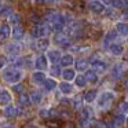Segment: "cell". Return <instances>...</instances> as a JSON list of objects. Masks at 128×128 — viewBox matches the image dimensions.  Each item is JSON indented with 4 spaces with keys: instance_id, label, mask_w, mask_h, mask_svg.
<instances>
[{
    "instance_id": "6da1fadb",
    "label": "cell",
    "mask_w": 128,
    "mask_h": 128,
    "mask_svg": "<svg viewBox=\"0 0 128 128\" xmlns=\"http://www.w3.org/2000/svg\"><path fill=\"white\" fill-rule=\"evenodd\" d=\"M117 94L113 90H102L100 92H98V96L94 102V106L96 109V112H106L110 109L113 100L116 99Z\"/></svg>"
},
{
    "instance_id": "7a4b0ae2",
    "label": "cell",
    "mask_w": 128,
    "mask_h": 128,
    "mask_svg": "<svg viewBox=\"0 0 128 128\" xmlns=\"http://www.w3.org/2000/svg\"><path fill=\"white\" fill-rule=\"evenodd\" d=\"M24 76H25V72H24L22 68H17L14 65H10V66H6L2 69V78L11 86L15 83H20L24 78Z\"/></svg>"
},
{
    "instance_id": "3957f363",
    "label": "cell",
    "mask_w": 128,
    "mask_h": 128,
    "mask_svg": "<svg viewBox=\"0 0 128 128\" xmlns=\"http://www.w3.org/2000/svg\"><path fill=\"white\" fill-rule=\"evenodd\" d=\"M128 70V64L125 61H118L109 69V76L112 80H120Z\"/></svg>"
},
{
    "instance_id": "277c9868",
    "label": "cell",
    "mask_w": 128,
    "mask_h": 128,
    "mask_svg": "<svg viewBox=\"0 0 128 128\" xmlns=\"http://www.w3.org/2000/svg\"><path fill=\"white\" fill-rule=\"evenodd\" d=\"M51 32H54L51 25L44 22V24H40V25L34 26L33 30H32V36L36 37V39H39V37H48L51 34Z\"/></svg>"
},
{
    "instance_id": "5b68a950",
    "label": "cell",
    "mask_w": 128,
    "mask_h": 128,
    "mask_svg": "<svg viewBox=\"0 0 128 128\" xmlns=\"http://www.w3.org/2000/svg\"><path fill=\"white\" fill-rule=\"evenodd\" d=\"M106 50H108V52L112 56H114V58H121V56L124 55V52H125V46H124L122 42L116 40V42L112 43Z\"/></svg>"
},
{
    "instance_id": "8992f818",
    "label": "cell",
    "mask_w": 128,
    "mask_h": 128,
    "mask_svg": "<svg viewBox=\"0 0 128 128\" xmlns=\"http://www.w3.org/2000/svg\"><path fill=\"white\" fill-rule=\"evenodd\" d=\"M52 42L56 46H62V47H70V37L68 33H65L64 30L61 32H54Z\"/></svg>"
},
{
    "instance_id": "52a82bcc",
    "label": "cell",
    "mask_w": 128,
    "mask_h": 128,
    "mask_svg": "<svg viewBox=\"0 0 128 128\" xmlns=\"http://www.w3.org/2000/svg\"><path fill=\"white\" fill-rule=\"evenodd\" d=\"M58 90L62 95L65 96H70V95L74 94V90L76 86L73 81H66V80H62L61 83H58Z\"/></svg>"
},
{
    "instance_id": "ba28073f",
    "label": "cell",
    "mask_w": 128,
    "mask_h": 128,
    "mask_svg": "<svg viewBox=\"0 0 128 128\" xmlns=\"http://www.w3.org/2000/svg\"><path fill=\"white\" fill-rule=\"evenodd\" d=\"M88 10L95 15L103 14L106 11V6L102 3V0H90L88 2Z\"/></svg>"
},
{
    "instance_id": "9c48e42d",
    "label": "cell",
    "mask_w": 128,
    "mask_h": 128,
    "mask_svg": "<svg viewBox=\"0 0 128 128\" xmlns=\"http://www.w3.org/2000/svg\"><path fill=\"white\" fill-rule=\"evenodd\" d=\"M48 64H50V61H48L47 55L40 54V55H36L33 58V66L36 68L37 70H47L48 68H50Z\"/></svg>"
},
{
    "instance_id": "30bf717a",
    "label": "cell",
    "mask_w": 128,
    "mask_h": 128,
    "mask_svg": "<svg viewBox=\"0 0 128 128\" xmlns=\"http://www.w3.org/2000/svg\"><path fill=\"white\" fill-rule=\"evenodd\" d=\"M91 69H94L99 74H103V73H106V70H109V64L103 58L95 59V61L91 62Z\"/></svg>"
},
{
    "instance_id": "8fae6325",
    "label": "cell",
    "mask_w": 128,
    "mask_h": 128,
    "mask_svg": "<svg viewBox=\"0 0 128 128\" xmlns=\"http://www.w3.org/2000/svg\"><path fill=\"white\" fill-rule=\"evenodd\" d=\"M46 55H47L50 64H58L59 59L62 56V51L56 47H50L47 51H46Z\"/></svg>"
},
{
    "instance_id": "7c38bea8",
    "label": "cell",
    "mask_w": 128,
    "mask_h": 128,
    "mask_svg": "<svg viewBox=\"0 0 128 128\" xmlns=\"http://www.w3.org/2000/svg\"><path fill=\"white\" fill-rule=\"evenodd\" d=\"M3 52L6 54V56L20 55L21 54V44H18V43H8V44L3 46Z\"/></svg>"
},
{
    "instance_id": "4fadbf2b",
    "label": "cell",
    "mask_w": 128,
    "mask_h": 128,
    "mask_svg": "<svg viewBox=\"0 0 128 128\" xmlns=\"http://www.w3.org/2000/svg\"><path fill=\"white\" fill-rule=\"evenodd\" d=\"M118 33L116 32V29H112V30H108L105 33V36H103V40H102V44L105 48H108L109 46L112 44L113 42H116V40H118Z\"/></svg>"
},
{
    "instance_id": "5bb4252c",
    "label": "cell",
    "mask_w": 128,
    "mask_h": 128,
    "mask_svg": "<svg viewBox=\"0 0 128 128\" xmlns=\"http://www.w3.org/2000/svg\"><path fill=\"white\" fill-rule=\"evenodd\" d=\"M43 88V91L44 92H52V91H55L56 88H58V81L55 80V78L54 77H47L44 80V83L42 84V86H40Z\"/></svg>"
},
{
    "instance_id": "9a60e30c",
    "label": "cell",
    "mask_w": 128,
    "mask_h": 128,
    "mask_svg": "<svg viewBox=\"0 0 128 128\" xmlns=\"http://www.w3.org/2000/svg\"><path fill=\"white\" fill-rule=\"evenodd\" d=\"M46 78H47V74H46L44 70H37L36 69L30 74V80H32V83H33L34 86H42V84L44 83Z\"/></svg>"
},
{
    "instance_id": "2e32d148",
    "label": "cell",
    "mask_w": 128,
    "mask_h": 128,
    "mask_svg": "<svg viewBox=\"0 0 128 128\" xmlns=\"http://www.w3.org/2000/svg\"><path fill=\"white\" fill-rule=\"evenodd\" d=\"M24 37H25V29H24L20 24L12 25V28H11V39L14 40V42H20V40H22Z\"/></svg>"
},
{
    "instance_id": "e0dca14e",
    "label": "cell",
    "mask_w": 128,
    "mask_h": 128,
    "mask_svg": "<svg viewBox=\"0 0 128 128\" xmlns=\"http://www.w3.org/2000/svg\"><path fill=\"white\" fill-rule=\"evenodd\" d=\"M69 52L76 54V55H84V54L91 52V47L90 46H84V44H74L69 47Z\"/></svg>"
},
{
    "instance_id": "ac0fdd59",
    "label": "cell",
    "mask_w": 128,
    "mask_h": 128,
    "mask_svg": "<svg viewBox=\"0 0 128 128\" xmlns=\"http://www.w3.org/2000/svg\"><path fill=\"white\" fill-rule=\"evenodd\" d=\"M76 76H77V70H76L74 68H72V66L62 68V72H61V77H62V80L73 81Z\"/></svg>"
},
{
    "instance_id": "d6986e66",
    "label": "cell",
    "mask_w": 128,
    "mask_h": 128,
    "mask_svg": "<svg viewBox=\"0 0 128 128\" xmlns=\"http://www.w3.org/2000/svg\"><path fill=\"white\" fill-rule=\"evenodd\" d=\"M74 69L77 70L78 73H84L87 69L91 68V62H90L88 58H80V59H76L74 61Z\"/></svg>"
},
{
    "instance_id": "ffe728a7",
    "label": "cell",
    "mask_w": 128,
    "mask_h": 128,
    "mask_svg": "<svg viewBox=\"0 0 128 128\" xmlns=\"http://www.w3.org/2000/svg\"><path fill=\"white\" fill-rule=\"evenodd\" d=\"M114 29H116V32L118 33L120 37H122V39L128 37V24L127 22H124V21H117L114 24Z\"/></svg>"
},
{
    "instance_id": "44dd1931",
    "label": "cell",
    "mask_w": 128,
    "mask_h": 128,
    "mask_svg": "<svg viewBox=\"0 0 128 128\" xmlns=\"http://www.w3.org/2000/svg\"><path fill=\"white\" fill-rule=\"evenodd\" d=\"M84 74H86L87 77V81H88V84H91V86H95V84L99 83V73H96L94 69H87L86 72H84Z\"/></svg>"
},
{
    "instance_id": "7402d4cb",
    "label": "cell",
    "mask_w": 128,
    "mask_h": 128,
    "mask_svg": "<svg viewBox=\"0 0 128 128\" xmlns=\"http://www.w3.org/2000/svg\"><path fill=\"white\" fill-rule=\"evenodd\" d=\"M50 44H51V40L48 37H39L34 43V48L37 51H47L50 48Z\"/></svg>"
},
{
    "instance_id": "603a6c76",
    "label": "cell",
    "mask_w": 128,
    "mask_h": 128,
    "mask_svg": "<svg viewBox=\"0 0 128 128\" xmlns=\"http://www.w3.org/2000/svg\"><path fill=\"white\" fill-rule=\"evenodd\" d=\"M12 95L7 88H0V106H6L11 103Z\"/></svg>"
},
{
    "instance_id": "cb8c5ba5",
    "label": "cell",
    "mask_w": 128,
    "mask_h": 128,
    "mask_svg": "<svg viewBox=\"0 0 128 128\" xmlns=\"http://www.w3.org/2000/svg\"><path fill=\"white\" fill-rule=\"evenodd\" d=\"M74 56L72 55V52H68V54H62L61 59H59V65L61 68H68V66H73L74 64Z\"/></svg>"
},
{
    "instance_id": "d4e9b609",
    "label": "cell",
    "mask_w": 128,
    "mask_h": 128,
    "mask_svg": "<svg viewBox=\"0 0 128 128\" xmlns=\"http://www.w3.org/2000/svg\"><path fill=\"white\" fill-rule=\"evenodd\" d=\"M98 96V91L96 90H88V91L84 92V103L86 105H94L95 99Z\"/></svg>"
},
{
    "instance_id": "484cf974",
    "label": "cell",
    "mask_w": 128,
    "mask_h": 128,
    "mask_svg": "<svg viewBox=\"0 0 128 128\" xmlns=\"http://www.w3.org/2000/svg\"><path fill=\"white\" fill-rule=\"evenodd\" d=\"M73 83H74L76 88H84V87L88 84V81H87V77H86L84 73H77V76L74 77Z\"/></svg>"
},
{
    "instance_id": "4316f807",
    "label": "cell",
    "mask_w": 128,
    "mask_h": 128,
    "mask_svg": "<svg viewBox=\"0 0 128 128\" xmlns=\"http://www.w3.org/2000/svg\"><path fill=\"white\" fill-rule=\"evenodd\" d=\"M8 37H11V26H10V24L0 25V40H7Z\"/></svg>"
},
{
    "instance_id": "83f0119b",
    "label": "cell",
    "mask_w": 128,
    "mask_h": 128,
    "mask_svg": "<svg viewBox=\"0 0 128 128\" xmlns=\"http://www.w3.org/2000/svg\"><path fill=\"white\" fill-rule=\"evenodd\" d=\"M70 103H72L73 109H76V110H80V109L83 108V105H84V98H83V95H80V94L74 95V96L70 99Z\"/></svg>"
},
{
    "instance_id": "f1b7e54d",
    "label": "cell",
    "mask_w": 128,
    "mask_h": 128,
    "mask_svg": "<svg viewBox=\"0 0 128 128\" xmlns=\"http://www.w3.org/2000/svg\"><path fill=\"white\" fill-rule=\"evenodd\" d=\"M3 116L7 117V118L17 116V108H15L14 105H11V103H8V105L3 106Z\"/></svg>"
},
{
    "instance_id": "f546056e",
    "label": "cell",
    "mask_w": 128,
    "mask_h": 128,
    "mask_svg": "<svg viewBox=\"0 0 128 128\" xmlns=\"http://www.w3.org/2000/svg\"><path fill=\"white\" fill-rule=\"evenodd\" d=\"M125 121H127V116L124 113H118L113 118V122L110 125L112 127H122V125H125Z\"/></svg>"
},
{
    "instance_id": "4dcf8cb0",
    "label": "cell",
    "mask_w": 128,
    "mask_h": 128,
    "mask_svg": "<svg viewBox=\"0 0 128 128\" xmlns=\"http://www.w3.org/2000/svg\"><path fill=\"white\" fill-rule=\"evenodd\" d=\"M61 72H62V68L61 65H56V64H51V66L48 68V73H50L51 77L56 78V77H61Z\"/></svg>"
},
{
    "instance_id": "1f68e13d",
    "label": "cell",
    "mask_w": 128,
    "mask_h": 128,
    "mask_svg": "<svg viewBox=\"0 0 128 128\" xmlns=\"http://www.w3.org/2000/svg\"><path fill=\"white\" fill-rule=\"evenodd\" d=\"M29 96H30V100L33 105H40L43 100V95L40 91H37V90H34V91H32L30 94H29Z\"/></svg>"
},
{
    "instance_id": "d6a6232c",
    "label": "cell",
    "mask_w": 128,
    "mask_h": 128,
    "mask_svg": "<svg viewBox=\"0 0 128 128\" xmlns=\"http://www.w3.org/2000/svg\"><path fill=\"white\" fill-rule=\"evenodd\" d=\"M18 103H20V106H22V108H29V106L32 105V100H30V96L26 94H20V98H18Z\"/></svg>"
},
{
    "instance_id": "836d02e7",
    "label": "cell",
    "mask_w": 128,
    "mask_h": 128,
    "mask_svg": "<svg viewBox=\"0 0 128 128\" xmlns=\"http://www.w3.org/2000/svg\"><path fill=\"white\" fill-rule=\"evenodd\" d=\"M14 11L11 6H2L0 7V20H7Z\"/></svg>"
},
{
    "instance_id": "e575fe53",
    "label": "cell",
    "mask_w": 128,
    "mask_h": 128,
    "mask_svg": "<svg viewBox=\"0 0 128 128\" xmlns=\"http://www.w3.org/2000/svg\"><path fill=\"white\" fill-rule=\"evenodd\" d=\"M55 110L54 109H50V108H43L39 110V116L42 117V118H48V117L51 116H55Z\"/></svg>"
},
{
    "instance_id": "d590c367",
    "label": "cell",
    "mask_w": 128,
    "mask_h": 128,
    "mask_svg": "<svg viewBox=\"0 0 128 128\" xmlns=\"http://www.w3.org/2000/svg\"><path fill=\"white\" fill-rule=\"evenodd\" d=\"M7 21H8L10 25H17V24H20V21H21V14L17 12V11H12L11 15L7 18Z\"/></svg>"
},
{
    "instance_id": "8d00e7d4",
    "label": "cell",
    "mask_w": 128,
    "mask_h": 128,
    "mask_svg": "<svg viewBox=\"0 0 128 128\" xmlns=\"http://www.w3.org/2000/svg\"><path fill=\"white\" fill-rule=\"evenodd\" d=\"M12 91H14L15 94H24V92H25V87L21 83H15V84H12Z\"/></svg>"
},
{
    "instance_id": "74e56055",
    "label": "cell",
    "mask_w": 128,
    "mask_h": 128,
    "mask_svg": "<svg viewBox=\"0 0 128 128\" xmlns=\"http://www.w3.org/2000/svg\"><path fill=\"white\" fill-rule=\"evenodd\" d=\"M118 110L120 113H124L125 116H128V100H124L118 105Z\"/></svg>"
},
{
    "instance_id": "f35d334b",
    "label": "cell",
    "mask_w": 128,
    "mask_h": 128,
    "mask_svg": "<svg viewBox=\"0 0 128 128\" xmlns=\"http://www.w3.org/2000/svg\"><path fill=\"white\" fill-rule=\"evenodd\" d=\"M7 64H8V59H7V56L0 55V70L3 69V68H6Z\"/></svg>"
},
{
    "instance_id": "ab89813d",
    "label": "cell",
    "mask_w": 128,
    "mask_h": 128,
    "mask_svg": "<svg viewBox=\"0 0 128 128\" xmlns=\"http://www.w3.org/2000/svg\"><path fill=\"white\" fill-rule=\"evenodd\" d=\"M61 0H44V3L47 4H51V6H54V4H58Z\"/></svg>"
},
{
    "instance_id": "60d3db41",
    "label": "cell",
    "mask_w": 128,
    "mask_h": 128,
    "mask_svg": "<svg viewBox=\"0 0 128 128\" xmlns=\"http://www.w3.org/2000/svg\"><path fill=\"white\" fill-rule=\"evenodd\" d=\"M122 17H124V20H128V7H127V10L124 11V14H122Z\"/></svg>"
},
{
    "instance_id": "b9f144b4",
    "label": "cell",
    "mask_w": 128,
    "mask_h": 128,
    "mask_svg": "<svg viewBox=\"0 0 128 128\" xmlns=\"http://www.w3.org/2000/svg\"><path fill=\"white\" fill-rule=\"evenodd\" d=\"M124 87H125V88H127V90H128V78H127V80H125V81H124Z\"/></svg>"
},
{
    "instance_id": "7bdbcfd3",
    "label": "cell",
    "mask_w": 128,
    "mask_h": 128,
    "mask_svg": "<svg viewBox=\"0 0 128 128\" xmlns=\"http://www.w3.org/2000/svg\"><path fill=\"white\" fill-rule=\"evenodd\" d=\"M125 125H128V116H127V121H125Z\"/></svg>"
},
{
    "instance_id": "ee69618b",
    "label": "cell",
    "mask_w": 128,
    "mask_h": 128,
    "mask_svg": "<svg viewBox=\"0 0 128 128\" xmlns=\"http://www.w3.org/2000/svg\"><path fill=\"white\" fill-rule=\"evenodd\" d=\"M0 7H2V3H0Z\"/></svg>"
},
{
    "instance_id": "f6af8a7d",
    "label": "cell",
    "mask_w": 128,
    "mask_h": 128,
    "mask_svg": "<svg viewBox=\"0 0 128 128\" xmlns=\"http://www.w3.org/2000/svg\"><path fill=\"white\" fill-rule=\"evenodd\" d=\"M127 100H128V96H127Z\"/></svg>"
},
{
    "instance_id": "bcb514c9",
    "label": "cell",
    "mask_w": 128,
    "mask_h": 128,
    "mask_svg": "<svg viewBox=\"0 0 128 128\" xmlns=\"http://www.w3.org/2000/svg\"><path fill=\"white\" fill-rule=\"evenodd\" d=\"M88 2H90V0H88Z\"/></svg>"
}]
</instances>
